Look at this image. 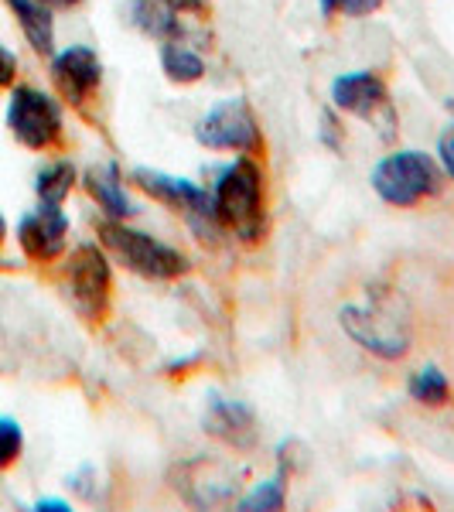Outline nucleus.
Instances as JSON below:
<instances>
[{"mask_svg": "<svg viewBox=\"0 0 454 512\" xmlns=\"http://www.w3.org/2000/svg\"><path fill=\"white\" fill-rule=\"evenodd\" d=\"M212 198L222 229H233L243 243H260L267 233V188L257 158L236 154L226 168H219Z\"/></svg>", "mask_w": 454, "mask_h": 512, "instance_id": "f257e3e1", "label": "nucleus"}, {"mask_svg": "<svg viewBox=\"0 0 454 512\" xmlns=\"http://www.w3.org/2000/svg\"><path fill=\"white\" fill-rule=\"evenodd\" d=\"M338 325L342 332L359 345L373 352L376 359L396 362L410 352V321L407 311H400V301L386 291L369 294L359 304H342L338 308Z\"/></svg>", "mask_w": 454, "mask_h": 512, "instance_id": "f03ea898", "label": "nucleus"}, {"mask_svg": "<svg viewBox=\"0 0 454 512\" xmlns=\"http://www.w3.org/2000/svg\"><path fill=\"white\" fill-rule=\"evenodd\" d=\"M369 185L393 209H414V205L441 192L444 171L434 154L403 147V151H393L376 161V168L369 171Z\"/></svg>", "mask_w": 454, "mask_h": 512, "instance_id": "7ed1b4c3", "label": "nucleus"}, {"mask_svg": "<svg viewBox=\"0 0 454 512\" xmlns=\"http://www.w3.org/2000/svg\"><path fill=\"white\" fill-rule=\"evenodd\" d=\"M106 250H110L127 270H134L144 280H178L192 270V260L175 250L171 243H161L158 236L140 233V229L127 226V222L106 219L99 226Z\"/></svg>", "mask_w": 454, "mask_h": 512, "instance_id": "20e7f679", "label": "nucleus"}, {"mask_svg": "<svg viewBox=\"0 0 454 512\" xmlns=\"http://www.w3.org/2000/svg\"><path fill=\"white\" fill-rule=\"evenodd\" d=\"M130 181H134L144 195H151L154 202L178 212L198 239L219 236L222 222L216 216V198H212L209 188H198L195 181L168 175V171H158V168H134L130 171Z\"/></svg>", "mask_w": 454, "mask_h": 512, "instance_id": "39448f33", "label": "nucleus"}, {"mask_svg": "<svg viewBox=\"0 0 454 512\" xmlns=\"http://www.w3.org/2000/svg\"><path fill=\"white\" fill-rule=\"evenodd\" d=\"M195 140L202 147H209V151H233L246 154V158H257L267 147L263 127L246 96H229L212 103L195 120Z\"/></svg>", "mask_w": 454, "mask_h": 512, "instance_id": "423d86ee", "label": "nucleus"}, {"mask_svg": "<svg viewBox=\"0 0 454 512\" xmlns=\"http://www.w3.org/2000/svg\"><path fill=\"white\" fill-rule=\"evenodd\" d=\"M4 120L11 137L28 151H52L65 134L62 103L38 86H11Z\"/></svg>", "mask_w": 454, "mask_h": 512, "instance_id": "0eeeda50", "label": "nucleus"}, {"mask_svg": "<svg viewBox=\"0 0 454 512\" xmlns=\"http://www.w3.org/2000/svg\"><path fill=\"white\" fill-rule=\"evenodd\" d=\"M328 99L342 117H356L379 127V137L390 140L396 134V110L390 99V86L386 79L373 69H356V72H342L332 79Z\"/></svg>", "mask_w": 454, "mask_h": 512, "instance_id": "6e6552de", "label": "nucleus"}, {"mask_svg": "<svg viewBox=\"0 0 454 512\" xmlns=\"http://www.w3.org/2000/svg\"><path fill=\"white\" fill-rule=\"evenodd\" d=\"M69 301L86 321H103L113 301V270L96 243H82L65 263Z\"/></svg>", "mask_w": 454, "mask_h": 512, "instance_id": "1a4fd4ad", "label": "nucleus"}, {"mask_svg": "<svg viewBox=\"0 0 454 512\" xmlns=\"http://www.w3.org/2000/svg\"><path fill=\"white\" fill-rule=\"evenodd\" d=\"M171 489L192 506H219V502H229L239 495V472L222 465V461H209L202 454V458L175 465Z\"/></svg>", "mask_w": 454, "mask_h": 512, "instance_id": "9d476101", "label": "nucleus"}, {"mask_svg": "<svg viewBox=\"0 0 454 512\" xmlns=\"http://www.w3.org/2000/svg\"><path fill=\"white\" fill-rule=\"evenodd\" d=\"M52 82L59 96L69 106H86L103 86V59L89 45H69L62 52H52Z\"/></svg>", "mask_w": 454, "mask_h": 512, "instance_id": "9b49d317", "label": "nucleus"}, {"mask_svg": "<svg viewBox=\"0 0 454 512\" xmlns=\"http://www.w3.org/2000/svg\"><path fill=\"white\" fill-rule=\"evenodd\" d=\"M69 216L62 205L38 202L31 212H24L18 222V243L28 260L35 263H52L59 260L69 246Z\"/></svg>", "mask_w": 454, "mask_h": 512, "instance_id": "f8f14e48", "label": "nucleus"}, {"mask_svg": "<svg viewBox=\"0 0 454 512\" xmlns=\"http://www.w3.org/2000/svg\"><path fill=\"white\" fill-rule=\"evenodd\" d=\"M205 434H212L216 441H222L226 448L236 451H250L257 444V414H253L250 403L243 400H229L222 393H212L205 403L202 414Z\"/></svg>", "mask_w": 454, "mask_h": 512, "instance_id": "ddd939ff", "label": "nucleus"}, {"mask_svg": "<svg viewBox=\"0 0 454 512\" xmlns=\"http://www.w3.org/2000/svg\"><path fill=\"white\" fill-rule=\"evenodd\" d=\"M86 192L93 195V202L103 209L106 219H117V222H130L137 216V202L130 198L127 185H123V175L117 168V161H103V164H93L82 178Z\"/></svg>", "mask_w": 454, "mask_h": 512, "instance_id": "4468645a", "label": "nucleus"}, {"mask_svg": "<svg viewBox=\"0 0 454 512\" xmlns=\"http://www.w3.org/2000/svg\"><path fill=\"white\" fill-rule=\"evenodd\" d=\"M11 7V14L18 18L21 35L28 38V45L38 55L55 52V11L52 0H4Z\"/></svg>", "mask_w": 454, "mask_h": 512, "instance_id": "2eb2a0df", "label": "nucleus"}, {"mask_svg": "<svg viewBox=\"0 0 454 512\" xmlns=\"http://www.w3.org/2000/svg\"><path fill=\"white\" fill-rule=\"evenodd\" d=\"M127 21L147 38H158V41L185 38L181 14L168 0H127Z\"/></svg>", "mask_w": 454, "mask_h": 512, "instance_id": "dca6fc26", "label": "nucleus"}, {"mask_svg": "<svg viewBox=\"0 0 454 512\" xmlns=\"http://www.w3.org/2000/svg\"><path fill=\"white\" fill-rule=\"evenodd\" d=\"M158 62H161L164 79L175 82V86H195V82H202L205 72H209V65H205V55L198 52L195 45H188L185 38L161 41Z\"/></svg>", "mask_w": 454, "mask_h": 512, "instance_id": "f3484780", "label": "nucleus"}, {"mask_svg": "<svg viewBox=\"0 0 454 512\" xmlns=\"http://www.w3.org/2000/svg\"><path fill=\"white\" fill-rule=\"evenodd\" d=\"M76 164L72 161H52L38 171L35 178V195L38 202H48V205H65V198L72 195L76 188Z\"/></svg>", "mask_w": 454, "mask_h": 512, "instance_id": "a211bd4d", "label": "nucleus"}, {"mask_svg": "<svg viewBox=\"0 0 454 512\" xmlns=\"http://www.w3.org/2000/svg\"><path fill=\"white\" fill-rule=\"evenodd\" d=\"M407 393H410V400L420 403V407H427V410L448 407L451 403V383L437 366H420L417 373L410 376Z\"/></svg>", "mask_w": 454, "mask_h": 512, "instance_id": "6ab92c4d", "label": "nucleus"}, {"mask_svg": "<svg viewBox=\"0 0 454 512\" xmlns=\"http://www.w3.org/2000/svg\"><path fill=\"white\" fill-rule=\"evenodd\" d=\"M284 502H287V472L277 468V475H270L253 485L236 506L243 512H277V509H284Z\"/></svg>", "mask_w": 454, "mask_h": 512, "instance_id": "aec40b11", "label": "nucleus"}, {"mask_svg": "<svg viewBox=\"0 0 454 512\" xmlns=\"http://www.w3.org/2000/svg\"><path fill=\"white\" fill-rule=\"evenodd\" d=\"M386 0H318L321 18L335 21V18H349V21H362L373 18L376 11H383Z\"/></svg>", "mask_w": 454, "mask_h": 512, "instance_id": "412c9836", "label": "nucleus"}, {"mask_svg": "<svg viewBox=\"0 0 454 512\" xmlns=\"http://www.w3.org/2000/svg\"><path fill=\"white\" fill-rule=\"evenodd\" d=\"M21 451H24V431H21V424L14 417L0 414V472H7L11 465H18Z\"/></svg>", "mask_w": 454, "mask_h": 512, "instance_id": "4be33fe9", "label": "nucleus"}, {"mask_svg": "<svg viewBox=\"0 0 454 512\" xmlns=\"http://www.w3.org/2000/svg\"><path fill=\"white\" fill-rule=\"evenodd\" d=\"M318 144H321V147H328L332 154H338V151L345 147V127H342V120H338V110H335V106H325V110H321Z\"/></svg>", "mask_w": 454, "mask_h": 512, "instance_id": "5701e85b", "label": "nucleus"}, {"mask_svg": "<svg viewBox=\"0 0 454 512\" xmlns=\"http://www.w3.org/2000/svg\"><path fill=\"white\" fill-rule=\"evenodd\" d=\"M437 164H441L444 178L454 181V120L441 130V137H437Z\"/></svg>", "mask_w": 454, "mask_h": 512, "instance_id": "b1692460", "label": "nucleus"}, {"mask_svg": "<svg viewBox=\"0 0 454 512\" xmlns=\"http://www.w3.org/2000/svg\"><path fill=\"white\" fill-rule=\"evenodd\" d=\"M14 79H18V55L0 45V89H11Z\"/></svg>", "mask_w": 454, "mask_h": 512, "instance_id": "393cba45", "label": "nucleus"}, {"mask_svg": "<svg viewBox=\"0 0 454 512\" xmlns=\"http://www.w3.org/2000/svg\"><path fill=\"white\" fill-rule=\"evenodd\" d=\"M168 4L175 7L181 18H198V21L209 18V11H212L209 0H168Z\"/></svg>", "mask_w": 454, "mask_h": 512, "instance_id": "a878e982", "label": "nucleus"}, {"mask_svg": "<svg viewBox=\"0 0 454 512\" xmlns=\"http://www.w3.org/2000/svg\"><path fill=\"white\" fill-rule=\"evenodd\" d=\"M35 509H38V512H69L72 506H69L65 499H38V502H35Z\"/></svg>", "mask_w": 454, "mask_h": 512, "instance_id": "bb28decb", "label": "nucleus"}, {"mask_svg": "<svg viewBox=\"0 0 454 512\" xmlns=\"http://www.w3.org/2000/svg\"><path fill=\"white\" fill-rule=\"evenodd\" d=\"M4 239H7V219H4V212H0V246H4Z\"/></svg>", "mask_w": 454, "mask_h": 512, "instance_id": "cd10ccee", "label": "nucleus"}, {"mask_svg": "<svg viewBox=\"0 0 454 512\" xmlns=\"http://www.w3.org/2000/svg\"><path fill=\"white\" fill-rule=\"evenodd\" d=\"M55 4H59V7H79L82 0H55Z\"/></svg>", "mask_w": 454, "mask_h": 512, "instance_id": "c85d7f7f", "label": "nucleus"}]
</instances>
